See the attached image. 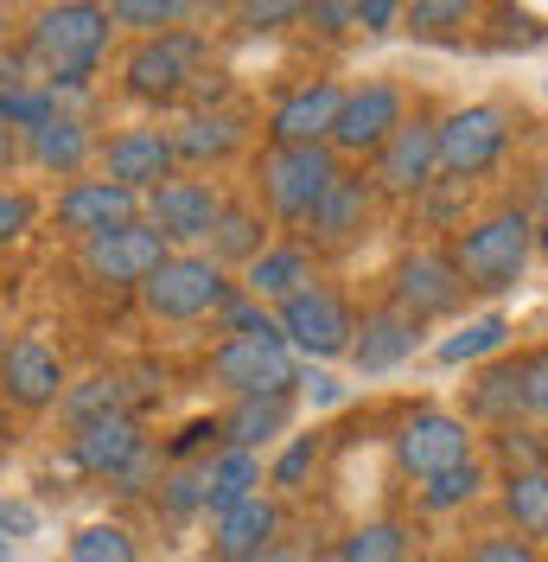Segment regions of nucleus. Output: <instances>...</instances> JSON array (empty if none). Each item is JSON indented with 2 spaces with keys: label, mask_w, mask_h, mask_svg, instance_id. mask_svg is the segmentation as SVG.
<instances>
[{
  "label": "nucleus",
  "mask_w": 548,
  "mask_h": 562,
  "mask_svg": "<svg viewBox=\"0 0 548 562\" xmlns=\"http://www.w3.org/2000/svg\"><path fill=\"white\" fill-rule=\"evenodd\" d=\"M109 7L103 0H58V7H38L33 26H26V70H33L38 83H52L58 90V103L65 97H83L90 90V77L103 70L109 58Z\"/></svg>",
  "instance_id": "nucleus-1"
},
{
  "label": "nucleus",
  "mask_w": 548,
  "mask_h": 562,
  "mask_svg": "<svg viewBox=\"0 0 548 562\" xmlns=\"http://www.w3.org/2000/svg\"><path fill=\"white\" fill-rule=\"evenodd\" d=\"M446 256H453V269L466 281V294H511L523 281V269H529V256H536V217L523 205L491 211L479 224H466Z\"/></svg>",
  "instance_id": "nucleus-2"
},
{
  "label": "nucleus",
  "mask_w": 548,
  "mask_h": 562,
  "mask_svg": "<svg viewBox=\"0 0 548 562\" xmlns=\"http://www.w3.org/2000/svg\"><path fill=\"white\" fill-rule=\"evenodd\" d=\"M344 173V160L326 147V140H307V147H262L255 160V192H262V217L269 224H287L300 231L312 217V205L332 192V179Z\"/></svg>",
  "instance_id": "nucleus-3"
},
{
  "label": "nucleus",
  "mask_w": 548,
  "mask_h": 562,
  "mask_svg": "<svg viewBox=\"0 0 548 562\" xmlns=\"http://www.w3.org/2000/svg\"><path fill=\"white\" fill-rule=\"evenodd\" d=\"M135 294L153 319H167V326H198V319H210L230 301V269H217L205 249H172Z\"/></svg>",
  "instance_id": "nucleus-4"
},
{
  "label": "nucleus",
  "mask_w": 548,
  "mask_h": 562,
  "mask_svg": "<svg viewBox=\"0 0 548 562\" xmlns=\"http://www.w3.org/2000/svg\"><path fill=\"white\" fill-rule=\"evenodd\" d=\"M300 378V358L287 351L281 326L269 333H224L210 351V384L224 396H287Z\"/></svg>",
  "instance_id": "nucleus-5"
},
{
  "label": "nucleus",
  "mask_w": 548,
  "mask_h": 562,
  "mask_svg": "<svg viewBox=\"0 0 548 562\" xmlns=\"http://www.w3.org/2000/svg\"><path fill=\"white\" fill-rule=\"evenodd\" d=\"M434 154H441V173L453 186L484 179L511 154V109L504 103H459L453 115L434 122Z\"/></svg>",
  "instance_id": "nucleus-6"
},
{
  "label": "nucleus",
  "mask_w": 548,
  "mask_h": 562,
  "mask_svg": "<svg viewBox=\"0 0 548 562\" xmlns=\"http://www.w3.org/2000/svg\"><path fill=\"white\" fill-rule=\"evenodd\" d=\"M205 33H192V26H179V33H160V38H135L128 45V58H122V90L135 97V103H179L185 90H192V77L205 70Z\"/></svg>",
  "instance_id": "nucleus-7"
},
{
  "label": "nucleus",
  "mask_w": 548,
  "mask_h": 562,
  "mask_svg": "<svg viewBox=\"0 0 548 562\" xmlns=\"http://www.w3.org/2000/svg\"><path fill=\"white\" fill-rule=\"evenodd\" d=\"M274 326H281V339H287V351H294V358L326 364V358H344V351H351L357 314H351V301H344L339 288L312 281V288L287 294V301L274 307Z\"/></svg>",
  "instance_id": "nucleus-8"
},
{
  "label": "nucleus",
  "mask_w": 548,
  "mask_h": 562,
  "mask_svg": "<svg viewBox=\"0 0 548 562\" xmlns=\"http://www.w3.org/2000/svg\"><path fill=\"white\" fill-rule=\"evenodd\" d=\"M167 256H172L167 237H160L147 217H135V224H115V231H103V237L77 244V276L90 281V288L128 294V288H140V281L167 262Z\"/></svg>",
  "instance_id": "nucleus-9"
},
{
  "label": "nucleus",
  "mask_w": 548,
  "mask_h": 562,
  "mask_svg": "<svg viewBox=\"0 0 548 562\" xmlns=\"http://www.w3.org/2000/svg\"><path fill=\"white\" fill-rule=\"evenodd\" d=\"M459 460H479V435H472V422L453 416V409H409L402 428H396V467L414 473V480H434L446 467H459Z\"/></svg>",
  "instance_id": "nucleus-10"
},
{
  "label": "nucleus",
  "mask_w": 548,
  "mask_h": 562,
  "mask_svg": "<svg viewBox=\"0 0 548 562\" xmlns=\"http://www.w3.org/2000/svg\"><path fill=\"white\" fill-rule=\"evenodd\" d=\"M65 384H70V364L52 339H38V333H13V339H7V351H0V396H7L20 416L58 409Z\"/></svg>",
  "instance_id": "nucleus-11"
},
{
  "label": "nucleus",
  "mask_w": 548,
  "mask_h": 562,
  "mask_svg": "<svg viewBox=\"0 0 548 562\" xmlns=\"http://www.w3.org/2000/svg\"><path fill=\"white\" fill-rule=\"evenodd\" d=\"M389 307L409 314L414 326L453 319L466 307V281L453 269V256H446V249H414V256H402V262H396V281H389Z\"/></svg>",
  "instance_id": "nucleus-12"
},
{
  "label": "nucleus",
  "mask_w": 548,
  "mask_h": 562,
  "mask_svg": "<svg viewBox=\"0 0 548 562\" xmlns=\"http://www.w3.org/2000/svg\"><path fill=\"white\" fill-rule=\"evenodd\" d=\"M217 211H224V192L210 179H185V173L160 179L140 199V217L167 237V249H198L210 237V224H217Z\"/></svg>",
  "instance_id": "nucleus-13"
},
{
  "label": "nucleus",
  "mask_w": 548,
  "mask_h": 562,
  "mask_svg": "<svg viewBox=\"0 0 548 562\" xmlns=\"http://www.w3.org/2000/svg\"><path fill=\"white\" fill-rule=\"evenodd\" d=\"M402 122H409V97H402L396 83H357V90H344L326 147H332L339 160H344V154L357 160V154H377Z\"/></svg>",
  "instance_id": "nucleus-14"
},
{
  "label": "nucleus",
  "mask_w": 548,
  "mask_h": 562,
  "mask_svg": "<svg viewBox=\"0 0 548 562\" xmlns=\"http://www.w3.org/2000/svg\"><path fill=\"white\" fill-rule=\"evenodd\" d=\"M140 217V199L128 186H115L103 173H83V179H65L58 186V199H52V224L65 231L70 244H90V237H103L115 224H135Z\"/></svg>",
  "instance_id": "nucleus-15"
},
{
  "label": "nucleus",
  "mask_w": 548,
  "mask_h": 562,
  "mask_svg": "<svg viewBox=\"0 0 548 562\" xmlns=\"http://www.w3.org/2000/svg\"><path fill=\"white\" fill-rule=\"evenodd\" d=\"M434 179H441L434 122H427V115H409V122L383 140L377 154H370V192H389V199H421Z\"/></svg>",
  "instance_id": "nucleus-16"
},
{
  "label": "nucleus",
  "mask_w": 548,
  "mask_h": 562,
  "mask_svg": "<svg viewBox=\"0 0 548 562\" xmlns=\"http://www.w3.org/2000/svg\"><path fill=\"white\" fill-rule=\"evenodd\" d=\"M96 147H103V135L90 128V115L58 109L52 122H38L33 135H20V160L33 173H52V179H83L96 167Z\"/></svg>",
  "instance_id": "nucleus-17"
},
{
  "label": "nucleus",
  "mask_w": 548,
  "mask_h": 562,
  "mask_svg": "<svg viewBox=\"0 0 548 562\" xmlns=\"http://www.w3.org/2000/svg\"><path fill=\"white\" fill-rule=\"evenodd\" d=\"M96 167H103V179L128 186L135 199H147L160 179L179 173L167 128H115V135H103V147H96Z\"/></svg>",
  "instance_id": "nucleus-18"
},
{
  "label": "nucleus",
  "mask_w": 548,
  "mask_h": 562,
  "mask_svg": "<svg viewBox=\"0 0 548 562\" xmlns=\"http://www.w3.org/2000/svg\"><path fill=\"white\" fill-rule=\"evenodd\" d=\"M153 448L147 441V428H140V416H103V422H83V428H70L65 441V460L83 473V480H115L128 460H140Z\"/></svg>",
  "instance_id": "nucleus-19"
},
{
  "label": "nucleus",
  "mask_w": 548,
  "mask_h": 562,
  "mask_svg": "<svg viewBox=\"0 0 548 562\" xmlns=\"http://www.w3.org/2000/svg\"><path fill=\"white\" fill-rule=\"evenodd\" d=\"M281 543V498L255 492L230 512H210V562H255Z\"/></svg>",
  "instance_id": "nucleus-20"
},
{
  "label": "nucleus",
  "mask_w": 548,
  "mask_h": 562,
  "mask_svg": "<svg viewBox=\"0 0 548 562\" xmlns=\"http://www.w3.org/2000/svg\"><path fill=\"white\" fill-rule=\"evenodd\" d=\"M339 103H344V83H332V77L294 83V90L269 109V140H274V147H307V140H326V135H332Z\"/></svg>",
  "instance_id": "nucleus-21"
},
{
  "label": "nucleus",
  "mask_w": 548,
  "mask_h": 562,
  "mask_svg": "<svg viewBox=\"0 0 548 562\" xmlns=\"http://www.w3.org/2000/svg\"><path fill=\"white\" fill-rule=\"evenodd\" d=\"M414 346H421V326L409 314H396V307H370V314L357 319V333H351V364H357V378H389L396 364H409Z\"/></svg>",
  "instance_id": "nucleus-22"
},
{
  "label": "nucleus",
  "mask_w": 548,
  "mask_h": 562,
  "mask_svg": "<svg viewBox=\"0 0 548 562\" xmlns=\"http://www.w3.org/2000/svg\"><path fill=\"white\" fill-rule=\"evenodd\" d=\"M172 135V160L179 167H224L230 154H237L242 140H249V115L242 109H192L179 128H167Z\"/></svg>",
  "instance_id": "nucleus-23"
},
{
  "label": "nucleus",
  "mask_w": 548,
  "mask_h": 562,
  "mask_svg": "<svg viewBox=\"0 0 548 562\" xmlns=\"http://www.w3.org/2000/svg\"><path fill=\"white\" fill-rule=\"evenodd\" d=\"M370 211H377L370 179L339 173V179H332V192L312 205V217L300 224V231L312 237V249H344V244H357V237L370 231Z\"/></svg>",
  "instance_id": "nucleus-24"
},
{
  "label": "nucleus",
  "mask_w": 548,
  "mask_h": 562,
  "mask_svg": "<svg viewBox=\"0 0 548 562\" xmlns=\"http://www.w3.org/2000/svg\"><path fill=\"white\" fill-rule=\"evenodd\" d=\"M287 428H294V390H287V396H230V409L217 416V441L262 454V448H274Z\"/></svg>",
  "instance_id": "nucleus-25"
},
{
  "label": "nucleus",
  "mask_w": 548,
  "mask_h": 562,
  "mask_svg": "<svg viewBox=\"0 0 548 562\" xmlns=\"http://www.w3.org/2000/svg\"><path fill=\"white\" fill-rule=\"evenodd\" d=\"M312 281L319 276H312V249L307 244H269L249 269H242V294L262 301V307L274 314L287 294H300V288H312Z\"/></svg>",
  "instance_id": "nucleus-26"
},
{
  "label": "nucleus",
  "mask_w": 548,
  "mask_h": 562,
  "mask_svg": "<svg viewBox=\"0 0 548 562\" xmlns=\"http://www.w3.org/2000/svg\"><path fill=\"white\" fill-rule=\"evenodd\" d=\"M58 416H65V428H83V422H103V416H140L135 378H128V371L77 378V384H65V396H58Z\"/></svg>",
  "instance_id": "nucleus-27"
},
{
  "label": "nucleus",
  "mask_w": 548,
  "mask_h": 562,
  "mask_svg": "<svg viewBox=\"0 0 548 562\" xmlns=\"http://www.w3.org/2000/svg\"><path fill=\"white\" fill-rule=\"evenodd\" d=\"M262 249H269V217H262V205L224 199V211H217V224H210V237H205V256L217 269H249Z\"/></svg>",
  "instance_id": "nucleus-28"
},
{
  "label": "nucleus",
  "mask_w": 548,
  "mask_h": 562,
  "mask_svg": "<svg viewBox=\"0 0 548 562\" xmlns=\"http://www.w3.org/2000/svg\"><path fill=\"white\" fill-rule=\"evenodd\" d=\"M198 473H205V518L210 512H230L242 498H255L262 492V454H249V448H210L198 460Z\"/></svg>",
  "instance_id": "nucleus-29"
},
{
  "label": "nucleus",
  "mask_w": 548,
  "mask_h": 562,
  "mask_svg": "<svg viewBox=\"0 0 548 562\" xmlns=\"http://www.w3.org/2000/svg\"><path fill=\"white\" fill-rule=\"evenodd\" d=\"M103 7H109V26L128 38H160L192 20V0H103Z\"/></svg>",
  "instance_id": "nucleus-30"
},
{
  "label": "nucleus",
  "mask_w": 548,
  "mask_h": 562,
  "mask_svg": "<svg viewBox=\"0 0 548 562\" xmlns=\"http://www.w3.org/2000/svg\"><path fill=\"white\" fill-rule=\"evenodd\" d=\"M504 518H511L516 537L543 543L548 537V467H536V473H511V480H504Z\"/></svg>",
  "instance_id": "nucleus-31"
},
{
  "label": "nucleus",
  "mask_w": 548,
  "mask_h": 562,
  "mask_svg": "<svg viewBox=\"0 0 548 562\" xmlns=\"http://www.w3.org/2000/svg\"><path fill=\"white\" fill-rule=\"evenodd\" d=\"M332 562H409V530L389 525V518H370V525L344 530Z\"/></svg>",
  "instance_id": "nucleus-32"
},
{
  "label": "nucleus",
  "mask_w": 548,
  "mask_h": 562,
  "mask_svg": "<svg viewBox=\"0 0 548 562\" xmlns=\"http://www.w3.org/2000/svg\"><path fill=\"white\" fill-rule=\"evenodd\" d=\"M484 0H409L402 7V26L414 38H459L466 26H479Z\"/></svg>",
  "instance_id": "nucleus-33"
},
{
  "label": "nucleus",
  "mask_w": 548,
  "mask_h": 562,
  "mask_svg": "<svg viewBox=\"0 0 548 562\" xmlns=\"http://www.w3.org/2000/svg\"><path fill=\"white\" fill-rule=\"evenodd\" d=\"M65 562H140V543L122 518H96V525H83L70 537Z\"/></svg>",
  "instance_id": "nucleus-34"
},
{
  "label": "nucleus",
  "mask_w": 548,
  "mask_h": 562,
  "mask_svg": "<svg viewBox=\"0 0 548 562\" xmlns=\"http://www.w3.org/2000/svg\"><path fill=\"white\" fill-rule=\"evenodd\" d=\"M511 346V319L504 314H479L472 326H459L453 339H441V364H479L491 351Z\"/></svg>",
  "instance_id": "nucleus-35"
},
{
  "label": "nucleus",
  "mask_w": 548,
  "mask_h": 562,
  "mask_svg": "<svg viewBox=\"0 0 548 562\" xmlns=\"http://www.w3.org/2000/svg\"><path fill=\"white\" fill-rule=\"evenodd\" d=\"M58 90L52 83H13V90H0V128H13V135H33L38 122H52L58 115Z\"/></svg>",
  "instance_id": "nucleus-36"
},
{
  "label": "nucleus",
  "mask_w": 548,
  "mask_h": 562,
  "mask_svg": "<svg viewBox=\"0 0 548 562\" xmlns=\"http://www.w3.org/2000/svg\"><path fill=\"white\" fill-rule=\"evenodd\" d=\"M479 492H484V467L479 460H459V467H446L434 480H421V512H459Z\"/></svg>",
  "instance_id": "nucleus-37"
},
{
  "label": "nucleus",
  "mask_w": 548,
  "mask_h": 562,
  "mask_svg": "<svg viewBox=\"0 0 548 562\" xmlns=\"http://www.w3.org/2000/svg\"><path fill=\"white\" fill-rule=\"evenodd\" d=\"M153 505H160L167 518H198V512H205V473H198V460H185V467H160Z\"/></svg>",
  "instance_id": "nucleus-38"
},
{
  "label": "nucleus",
  "mask_w": 548,
  "mask_h": 562,
  "mask_svg": "<svg viewBox=\"0 0 548 562\" xmlns=\"http://www.w3.org/2000/svg\"><path fill=\"white\" fill-rule=\"evenodd\" d=\"M472 409L484 422H498V428H511L516 422V364H491L479 371V384H472Z\"/></svg>",
  "instance_id": "nucleus-39"
},
{
  "label": "nucleus",
  "mask_w": 548,
  "mask_h": 562,
  "mask_svg": "<svg viewBox=\"0 0 548 562\" xmlns=\"http://www.w3.org/2000/svg\"><path fill=\"white\" fill-rule=\"evenodd\" d=\"M312 467H319V435H294L281 454H274V467H269V486L274 492H307V480H312Z\"/></svg>",
  "instance_id": "nucleus-40"
},
{
  "label": "nucleus",
  "mask_w": 548,
  "mask_h": 562,
  "mask_svg": "<svg viewBox=\"0 0 548 562\" xmlns=\"http://www.w3.org/2000/svg\"><path fill=\"white\" fill-rule=\"evenodd\" d=\"M307 20V0H237V26L255 38L269 33H287V26H300Z\"/></svg>",
  "instance_id": "nucleus-41"
},
{
  "label": "nucleus",
  "mask_w": 548,
  "mask_h": 562,
  "mask_svg": "<svg viewBox=\"0 0 548 562\" xmlns=\"http://www.w3.org/2000/svg\"><path fill=\"white\" fill-rule=\"evenodd\" d=\"M38 231V199L26 186H0V256L20 249Z\"/></svg>",
  "instance_id": "nucleus-42"
},
{
  "label": "nucleus",
  "mask_w": 548,
  "mask_h": 562,
  "mask_svg": "<svg viewBox=\"0 0 548 562\" xmlns=\"http://www.w3.org/2000/svg\"><path fill=\"white\" fill-rule=\"evenodd\" d=\"M516 416L548 422V346L516 358Z\"/></svg>",
  "instance_id": "nucleus-43"
},
{
  "label": "nucleus",
  "mask_w": 548,
  "mask_h": 562,
  "mask_svg": "<svg viewBox=\"0 0 548 562\" xmlns=\"http://www.w3.org/2000/svg\"><path fill=\"white\" fill-rule=\"evenodd\" d=\"M466 562H548V557H543V543H529L516 530H484L479 543L466 550Z\"/></svg>",
  "instance_id": "nucleus-44"
},
{
  "label": "nucleus",
  "mask_w": 548,
  "mask_h": 562,
  "mask_svg": "<svg viewBox=\"0 0 548 562\" xmlns=\"http://www.w3.org/2000/svg\"><path fill=\"white\" fill-rule=\"evenodd\" d=\"M210 319H217L224 333H269V326H274V314L262 307V301H249L242 288H230V301H224Z\"/></svg>",
  "instance_id": "nucleus-45"
},
{
  "label": "nucleus",
  "mask_w": 548,
  "mask_h": 562,
  "mask_svg": "<svg viewBox=\"0 0 548 562\" xmlns=\"http://www.w3.org/2000/svg\"><path fill=\"white\" fill-rule=\"evenodd\" d=\"M300 26H312L319 38L339 45V38L357 33V13H351V0H307V20H300Z\"/></svg>",
  "instance_id": "nucleus-46"
},
{
  "label": "nucleus",
  "mask_w": 548,
  "mask_h": 562,
  "mask_svg": "<svg viewBox=\"0 0 548 562\" xmlns=\"http://www.w3.org/2000/svg\"><path fill=\"white\" fill-rule=\"evenodd\" d=\"M160 467H167V460L147 448L140 460H128V467L109 480V492H115V498H153V486H160Z\"/></svg>",
  "instance_id": "nucleus-47"
},
{
  "label": "nucleus",
  "mask_w": 548,
  "mask_h": 562,
  "mask_svg": "<svg viewBox=\"0 0 548 562\" xmlns=\"http://www.w3.org/2000/svg\"><path fill=\"white\" fill-rule=\"evenodd\" d=\"M498 448H504V460H511V473H536V467H548V448H536L529 428H516V422L498 435Z\"/></svg>",
  "instance_id": "nucleus-48"
},
{
  "label": "nucleus",
  "mask_w": 548,
  "mask_h": 562,
  "mask_svg": "<svg viewBox=\"0 0 548 562\" xmlns=\"http://www.w3.org/2000/svg\"><path fill=\"white\" fill-rule=\"evenodd\" d=\"M402 7L409 0H351V13H357V33H396L402 26Z\"/></svg>",
  "instance_id": "nucleus-49"
},
{
  "label": "nucleus",
  "mask_w": 548,
  "mask_h": 562,
  "mask_svg": "<svg viewBox=\"0 0 548 562\" xmlns=\"http://www.w3.org/2000/svg\"><path fill=\"white\" fill-rule=\"evenodd\" d=\"M38 530V512L26 505V498H0V537L13 543V537H33Z\"/></svg>",
  "instance_id": "nucleus-50"
},
{
  "label": "nucleus",
  "mask_w": 548,
  "mask_h": 562,
  "mask_svg": "<svg viewBox=\"0 0 548 562\" xmlns=\"http://www.w3.org/2000/svg\"><path fill=\"white\" fill-rule=\"evenodd\" d=\"M294 384H307V396L319 403V409H332V403L344 396V384H339V378H326V371H312V364L300 371V378H294Z\"/></svg>",
  "instance_id": "nucleus-51"
},
{
  "label": "nucleus",
  "mask_w": 548,
  "mask_h": 562,
  "mask_svg": "<svg viewBox=\"0 0 548 562\" xmlns=\"http://www.w3.org/2000/svg\"><path fill=\"white\" fill-rule=\"evenodd\" d=\"M13 83H38V77H26V58L20 52H0V90H13Z\"/></svg>",
  "instance_id": "nucleus-52"
},
{
  "label": "nucleus",
  "mask_w": 548,
  "mask_h": 562,
  "mask_svg": "<svg viewBox=\"0 0 548 562\" xmlns=\"http://www.w3.org/2000/svg\"><path fill=\"white\" fill-rule=\"evenodd\" d=\"M13 167H26V160H20V135H13V128H0V179L13 173Z\"/></svg>",
  "instance_id": "nucleus-53"
},
{
  "label": "nucleus",
  "mask_w": 548,
  "mask_h": 562,
  "mask_svg": "<svg viewBox=\"0 0 548 562\" xmlns=\"http://www.w3.org/2000/svg\"><path fill=\"white\" fill-rule=\"evenodd\" d=\"M529 217H543L548 224V160H543V173H536V211H529Z\"/></svg>",
  "instance_id": "nucleus-54"
},
{
  "label": "nucleus",
  "mask_w": 548,
  "mask_h": 562,
  "mask_svg": "<svg viewBox=\"0 0 548 562\" xmlns=\"http://www.w3.org/2000/svg\"><path fill=\"white\" fill-rule=\"evenodd\" d=\"M255 562H300V550H294V543H274V550H262Z\"/></svg>",
  "instance_id": "nucleus-55"
},
{
  "label": "nucleus",
  "mask_w": 548,
  "mask_h": 562,
  "mask_svg": "<svg viewBox=\"0 0 548 562\" xmlns=\"http://www.w3.org/2000/svg\"><path fill=\"white\" fill-rule=\"evenodd\" d=\"M536 249H543V256H548V224H536Z\"/></svg>",
  "instance_id": "nucleus-56"
},
{
  "label": "nucleus",
  "mask_w": 548,
  "mask_h": 562,
  "mask_svg": "<svg viewBox=\"0 0 548 562\" xmlns=\"http://www.w3.org/2000/svg\"><path fill=\"white\" fill-rule=\"evenodd\" d=\"M0 562H13V543H7V537H0Z\"/></svg>",
  "instance_id": "nucleus-57"
},
{
  "label": "nucleus",
  "mask_w": 548,
  "mask_h": 562,
  "mask_svg": "<svg viewBox=\"0 0 548 562\" xmlns=\"http://www.w3.org/2000/svg\"><path fill=\"white\" fill-rule=\"evenodd\" d=\"M0 351H7V319H0Z\"/></svg>",
  "instance_id": "nucleus-58"
},
{
  "label": "nucleus",
  "mask_w": 548,
  "mask_h": 562,
  "mask_svg": "<svg viewBox=\"0 0 548 562\" xmlns=\"http://www.w3.org/2000/svg\"><path fill=\"white\" fill-rule=\"evenodd\" d=\"M33 7H58V0H33Z\"/></svg>",
  "instance_id": "nucleus-59"
},
{
  "label": "nucleus",
  "mask_w": 548,
  "mask_h": 562,
  "mask_svg": "<svg viewBox=\"0 0 548 562\" xmlns=\"http://www.w3.org/2000/svg\"><path fill=\"white\" fill-rule=\"evenodd\" d=\"M0 460H7V441H0Z\"/></svg>",
  "instance_id": "nucleus-60"
}]
</instances>
